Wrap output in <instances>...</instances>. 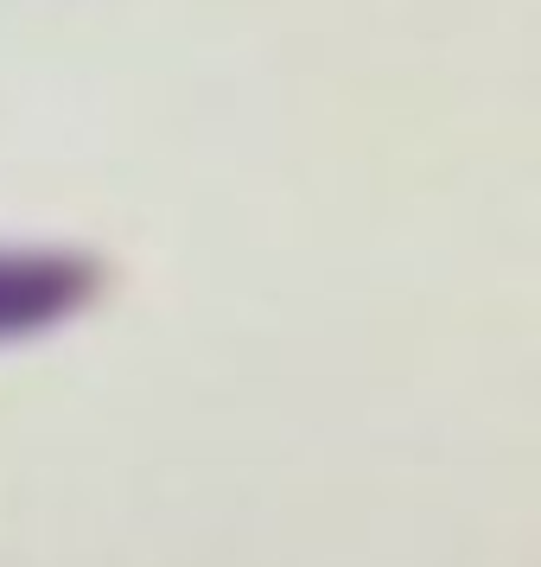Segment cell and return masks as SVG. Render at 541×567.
<instances>
[{
  "label": "cell",
  "instance_id": "1",
  "mask_svg": "<svg viewBox=\"0 0 541 567\" xmlns=\"http://www.w3.org/2000/svg\"><path fill=\"white\" fill-rule=\"evenodd\" d=\"M103 293V261L77 249H0V338L64 326Z\"/></svg>",
  "mask_w": 541,
  "mask_h": 567
}]
</instances>
